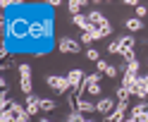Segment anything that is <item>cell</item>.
Instances as JSON below:
<instances>
[{
  "instance_id": "7402d4cb",
  "label": "cell",
  "mask_w": 148,
  "mask_h": 122,
  "mask_svg": "<svg viewBox=\"0 0 148 122\" xmlns=\"http://www.w3.org/2000/svg\"><path fill=\"white\" fill-rule=\"evenodd\" d=\"M67 122H86V117H84V115H81V112H79V110H72V112H69V115H67Z\"/></svg>"
},
{
  "instance_id": "603a6c76",
  "label": "cell",
  "mask_w": 148,
  "mask_h": 122,
  "mask_svg": "<svg viewBox=\"0 0 148 122\" xmlns=\"http://www.w3.org/2000/svg\"><path fill=\"white\" fill-rule=\"evenodd\" d=\"M86 60H91V62H98V60H100V53H98L96 48H86Z\"/></svg>"
},
{
  "instance_id": "277c9868",
  "label": "cell",
  "mask_w": 148,
  "mask_h": 122,
  "mask_svg": "<svg viewBox=\"0 0 148 122\" xmlns=\"http://www.w3.org/2000/svg\"><path fill=\"white\" fill-rule=\"evenodd\" d=\"M115 108H117V101L112 96H103V98L96 101V112L103 115V117H108L110 112H115Z\"/></svg>"
},
{
  "instance_id": "6da1fadb",
  "label": "cell",
  "mask_w": 148,
  "mask_h": 122,
  "mask_svg": "<svg viewBox=\"0 0 148 122\" xmlns=\"http://www.w3.org/2000/svg\"><path fill=\"white\" fill-rule=\"evenodd\" d=\"M45 84H48V89L53 93H58V96H67L69 89H72V84L67 77H60V74H48L45 77Z\"/></svg>"
},
{
  "instance_id": "5b68a950",
  "label": "cell",
  "mask_w": 148,
  "mask_h": 122,
  "mask_svg": "<svg viewBox=\"0 0 148 122\" xmlns=\"http://www.w3.org/2000/svg\"><path fill=\"white\" fill-rule=\"evenodd\" d=\"M58 50H60V53H72V55H77V53L81 50V41L69 39V36H62V39L58 41Z\"/></svg>"
},
{
  "instance_id": "836d02e7",
  "label": "cell",
  "mask_w": 148,
  "mask_h": 122,
  "mask_svg": "<svg viewBox=\"0 0 148 122\" xmlns=\"http://www.w3.org/2000/svg\"><path fill=\"white\" fill-rule=\"evenodd\" d=\"M41 122H50V120H48V117H41Z\"/></svg>"
},
{
  "instance_id": "7c38bea8",
  "label": "cell",
  "mask_w": 148,
  "mask_h": 122,
  "mask_svg": "<svg viewBox=\"0 0 148 122\" xmlns=\"http://www.w3.org/2000/svg\"><path fill=\"white\" fill-rule=\"evenodd\" d=\"M72 24L77 26V29H81V34H84V31H91L88 14H77V17H72Z\"/></svg>"
},
{
  "instance_id": "f1b7e54d",
  "label": "cell",
  "mask_w": 148,
  "mask_h": 122,
  "mask_svg": "<svg viewBox=\"0 0 148 122\" xmlns=\"http://www.w3.org/2000/svg\"><path fill=\"white\" fill-rule=\"evenodd\" d=\"M117 74H119V70L115 67V65H110V67H108V72H105V77H110V79H115Z\"/></svg>"
},
{
  "instance_id": "4dcf8cb0",
  "label": "cell",
  "mask_w": 148,
  "mask_h": 122,
  "mask_svg": "<svg viewBox=\"0 0 148 122\" xmlns=\"http://www.w3.org/2000/svg\"><path fill=\"white\" fill-rule=\"evenodd\" d=\"M45 5H48V7H60V0H48Z\"/></svg>"
},
{
  "instance_id": "f546056e",
  "label": "cell",
  "mask_w": 148,
  "mask_h": 122,
  "mask_svg": "<svg viewBox=\"0 0 148 122\" xmlns=\"http://www.w3.org/2000/svg\"><path fill=\"white\" fill-rule=\"evenodd\" d=\"M0 7H3V10H7V7H19V3H14V0H3Z\"/></svg>"
},
{
  "instance_id": "484cf974",
  "label": "cell",
  "mask_w": 148,
  "mask_h": 122,
  "mask_svg": "<svg viewBox=\"0 0 148 122\" xmlns=\"http://www.w3.org/2000/svg\"><path fill=\"white\" fill-rule=\"evenodd\" d=\"M108 67H110V62H105V60H98L96 62V72H100V74H105Z\"/></svg>"
},
{
  "instance_id": "9a60e30c",
  "label": "cell",
  "mask_w": 148,
  "mask_h": 122,
  "mask_svg": "<svg viewBox=\"0 0 148 122\" xmlns=\"http://www.w3.org/2000/svg\"><path fill=\"white\" fill-rule=\"evenodd\" d=\"M129 98H132V91L124 89V86H117V91H115V101H117V103H129Z\"/></svg>"
},
{
  "instance_id": "52a82bcc",
  "label": "cell",
  "mask_w": 148,
  "mask_h": 122,
  "mask_svg": "<svg viewBox=\"0 0 148 122\" xmlns=\"http://www.w3.org/2000/svg\"><path fill=\"white\" fill-rule=\"evenodd\" d=\"M24 105H26V112H29V117H36L41 112V96H36V93H29V96L24 98Z\"/></svg>"
},
{
  "instance_id": "ba28073f",
  "label": "cell",
  "mask_w": 148,
  "mask_h": 122,
  "mask_svg": "<svg viewBox=\"0 0 148 122\" xmlns=\"http://www.w3.org/2000/svg\"><path fill=\"white\" fill-rule=\"evenodd\" d=\"M132 96H136L138 101H146V98H148V74H143V77H138L136 86L132 89Z\"/></svg>"
},
{
  "instance_id": "d4e9b609",
  "label": "cell",
  "mask_w": 148,
  "mask_h": 122,
  "mask_svg": "<svg viewBox=\"0 0 148 122\" xmlns=\"http://www.w3.org/2000/svg\"><path fill=\"white\" fill-rule=\"evenodd\" d=\"M79 41H81V45H91V43H93V36H91V31H84Z\"/></svg>"
},
{
  "instance_id": "4fadbf2b",
  "label": "cell",
  "mask_w": 148,
  "mask_h": 122,
  "mask_svg": "<svg viewBox=\"0 0 148 122\" xmlns=\"http://www.w3.org/2000/svg\"><path fill=\"white\" fill-rule=\"evenodd\" d=\"M10 112L14 115V120L29 115V112H26V105H24V103H19V101H10Z\"/></svg>"
},
{
  "instance_id": "ffe728a7",
  "label": "cell",
  "mask_w": 148,
  "mask_h": 122,
  "mask_svg": "<svg viewBox=\"0 0 148 122\" xmlns=\"http://www.w3.org/2000/svg\"><path fill=\"white\" fill-rule=\"evenodd\" d=\"M129 115H124V112H119V110H115V112H110V115L103 120V122H124Z\"/></svg>"
},
{
  "instance_id": "8fae6325",
  "label": "cell",
  "mask_w": 148,
  "mask_h": 122,
  "mask_svg": "<svg viewBox=\"0 0 148 122\" xmlns=\"http://www.w3.org/2000/svg\"><path fill=\"white\" fill-rule=\"evenodd\" d=\"M77 110L81 112V115H91V112H96V103H93V101H88V98H79Z\"/></svg>"
},
{
  "instance_id": "7a4b0ae2",
  "label": "cell",
  "mask_w": 148,
  "mask_h": 122,
  "mask_svg": "<svg viewBox=\"0 0 148 122\" xmlns=\"http://www.w3.org/2000/svg\"><path fill=\"white\" fill-rule=\"evenodd\" d=\"M29 43L38 45V43H48V36H45V29L41 24V17L31 19V26H29Z\"/></svg>"
},
{
  "instance_id": "44dd1931",
  "label": "cell",
  "mask_w": 148,
  "mask_h": 122,
  "mask_svg": "<svg viewBox=\"0 0 148 122\" xmlns=\"http://www.w3.org/2000/svg\"><path fill=\"white\" fill-rule=\"evenodd\" d=\"M84 89H86L88 96H100V91H103L100 84H84Z\"/></svg>"
},
{
  "instance_id": "3957f363",
  "label": "cell",
  "mask_w": 148,
  "mask_h": 122,
  "mask_svg": "<svg viewBox=\"0 0 148 122\" xmlns=\"http://www.w3.org/2000/svg\"><path fill=\"white\" fill-rule=\"evenodd\" d=\"M19 89H22L24 96L34 93V91H31V89H34V81H31V65H26V62L19 65Z\"/></svg>"
},
{
  "instance_id": "ac0fdd59",
  "label": "cell",
  "mask_w": 148,
  "mask_h": 122,
  "mask_svg": "<svg viewBox=\"0 0 148 122\" xmlns=\"http://www.w3.org/2000/svg\"><path fill=\"white\" fill-rule=\"evenodd\" d=\"M41 110L43 112H53V110H58V103L53 98H41Z\"/></svg>"
},
{
  "instance_id": "30bf717a",
  "label": "cell",
  "mask_w": 148,
  "mask_h": 122,
  "mask_svg": "<svg viewBox=\"0 0 148 122\" xmlns=\"http://www.w3.org/2000/svg\"><path fill=\"white\" fill-rule=\"evenodd\" d=\"M41 17V24L45 29V36H48V43L53 41V34H55V17L53 14H38Z\"/></svg>"
},
{
  "instance_id": "4316f807",
  "label": "cell",
  "mask_w": 148,
  "mask_h": 122,
  "mask_svg": "<svg viewBox=\"0 0 148 122\" xmlns=\"http://www.w3.org/2000/svg\"><path fill=\"white\" fill-rule=\"evenodd\" d=\"M0 122H14V115L10 110H3V112H0Z\"/></svg>"
},
{
  "instance_id": "5bb4252c",
  "label": "cell",
  "mask_w": 148,
  "mask_h": 122,
  "mask_svg": "<svg viewBox=\"0 0 148 122\" xmlns=\"http://www.w3.org/2000/svg\"><path fill=\"white\" fill-rule=\"evenodd\" d=\"M81 7H86V0H69V3H67V10H69V14H72V17L81 14V12H79Z\"/></svg>"
},
{
  "instance_id": "cb8c5ba5",
  "label": "cell",
  "mask_w": 148,
  "mask_h": 122,
  "mask_svg": "<svg viewBox=\"0 0 148 122\" xmlns=\"http://www.w3.org/2000/svg\"><path fill=\"white\" fill-rule=\"evenodd\" d=\"M122 58H124V65L134 62V60H136V53H134V48H129V50H122Z\"/></svg>"
},
{
  "instance_id": "83f0119b",
  "label": "cell",
  "mask_w": 148,
  "mask_h": 122,
  "mask_svg": "<svg viewBox=\"0 0 148 122\" xmlns=\"http://www.w3.org/2000/svg\"><path fill=\"white\" fill-rule=\"evenodd\" d=\"M146 14H148V7H146V5H138V7H136V19H143Z\"/></svg>"
},
{
  "instance_id": "9c48e42d",
  "label": "cell",
  "mask_w": 148,
  "mask_h": 122,
  "mask_svg": "<svg viewBox=\"0 0 148 122\" xmlns=\"http://www.w3.org/2000/svg\"><path fill=\"white\" fill-rule=\"evenodd\" d=\"M64 77L69 79V84H72V89H79V86H84V79H86V74H84V70H79V67H74V70H69Z\"/></svg>"
},
{
  "instance_id": "1f68e13d",
  "label": "cell",
  "mask_w": 148,
  "mask_h": 122,
  "mask_svg": "<svg viewBox=\"0 0 148 122\" xmlns=\"http://www.w3.org/2000/svg\"><path fill=\"white\" fill-rule=\"evenodd\" d=\"M14 122H31V117H29V115H24V117H19V120H14Z\"/></svg>"
},
{
  "instance_id": "8992f818",
  "label": "cell",
  "mask_w": 148,
  "mask_h": 122,
  "mask_svg": "<svg viewBox=\"0 0 148 122\" xmlns=\"http://www.w3.org/2000/svg\"><path fill=\"white\" fill-rule=\"evenodd\" d=\"M88 24H91V29H105V26H110V19L100 10H91L88 12Z\"/></svg>"
},
{
  "instance_id": "d6986e66",
  "label": "cell",
  "mask_w": 148,
  "mask_h": 122,
  "mask_svg": "<svg viewBox=\"0 0 148 122\" xmlns=\"http://www.w3.org/2000/svg\"><path fill=\"white\" fill-rule=\"evenodd\" d=\"M105 50H108L110 55H122V45H119V39H115V41H110Z\"/></svg>"
},
{
  "instance_id": "e0dca14e",
  "label": "cell",
  "mask_w": 148,
  "mask_h": 122,
  "mask_svg": "<svg viewBox=\"0 0 148 122\" xmlns=\"http://www.w3.org/2000/svg\"><path fill=\"white\" fill-rule=\"evenodd\" d=\"M124 26L129 31H141L143 29V19H136V17H129V19L124 22Z\"/></svg>"
},
{
  "instance_id": "d6a6232c",
  "label": "cell",
  "mask_w": 148,
  "mask_h": 122,
  "mask_svg": "<svg viewBox=\"0 0 148 122\" xmlns=\"http://www.w3.org/2000/svg\"><path fill=\"white\" fill-rule=\"evenodd\" d=\"M124 122H138V120H136V117H127Z\"/></svg>"
},
{
  "instance_id": "2e32d148",
  "label": "cell",
  "mask_w": 148,
  "mask_h": 122,
  "mask_svg": "<svg viewBox=\"0 0 148 122\" xmlns=\"http://www.w3.org/2000/svg\"><path fill=\"white\" fill-rule=\"evenodd\" d=\"M119 45H122V50H129V48H134V45H136V39H134V34H124V36H119Z\"/></svg>"
},
{
  "instance_id": "e575fe53",
  "label": "cell",
  "mask_w": 148,
  "mask_h": 122,
  "mask_svg": "<svg viewBox=\"0 0 148 122\" xmlns=\"http://www.w3.org/2000/svg\"><path fill=\"white\" fill-rule=\"evenodd\" d=\"M86 122H96V120H86Z\"/></svg>"
}]
</instances>
